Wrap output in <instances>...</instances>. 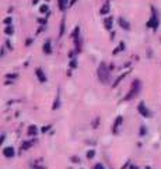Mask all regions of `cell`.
I'll return each mask as SVG.
<instances>
[{
    "label": "cell",
    "mask_w": 161,
    "mask_h": 169,
    "mask_svg": "<svg viewBox=\"0 0 161 169\" xmlns=\"http://www.w3.org/2000/svg\"><path fill=\"white\" fill-rule=\"evenodd\" d=\"M74 3H76V0H70V3H69V4H70V6H73Z\"/></svg>",
    "instance_id": "obj_31"
},
{
    "label": "cell",
    "mask_w": 161,
    "mask_h": 169,
    "mask_svg": "<svg viewBox=\"0 0 161 169\" xmlns=\"http://www.w3.org/2000/svg\"><path fill=\"white\" fill-rule=\"evenodd\" d=\"M38 1H39V0H32V3H34V4H37Z\"/></svg>",
    "instance_id": "obj_32"
},
{
    "label": "cell",
    "mask_w": 161,
    "mask_h": 169,
    "mask_svg": "<svg viewBox=\"0 0 161 169\" xmlns=\"http://www.w3.org/2000/svg\"><path fill=\"white\" fill-rule=\"evenodd\" d=\"M3 154H4V157H7V158H13L14 157V148L13 147H7L3 149Z\"/></svg>",
    "instance_id": "obj_7"
},
{
    "label": "cell",
    "mask_w": 161,
    "mask_h": 169,
    "mask_svg": "<svg viewBox=\"0 0 161 169\" xmlns=\"http://www.w3.org/2000/svg\"><path fill=\"white\" fill-rule=\"evenodd\" d=\"M57 108H59V95L56 96V99H55V104H53V106H52V109H57Z\"/></svg>",
    "instance_id": "obj_17"
},
{
    "label": "cell",
    "mask_w": 161,
    "mask_h": 169,
    "mask_svg": "<svg viewBox=\"0 0 161 169\" xmlns=\"http://www.w3.org/2000/svg\"><path fill=\"white\" fill-rule=\"evenodd\" d=\"M137 109H139V113L141 115V116H144V117H151V112L146 108V105L143 104V102H140L139 106H137Z\"/></svg>",
    "instance_id": "obj_4"
},
{
    "label": "cell",
    "mask_w": 161,
    "mask_h": 169,
    "mask_svg": "<svg viewBox=\"0 0 161 169\" xmlns=\"http://www.w3.org/2000/svg\"><path fill=\"white\" fill-rule=\"evenodd\" d=\"M98 125H99V119H98V117H97L95 120H94V122H93V127H97V126H98Z\"/></svg>",
    "instance_id": "obj_24"
},
{
    "label": "cell",
    "mask_w": 161,
    "mask_h": 169,
    "mask_svg": "<svg viewBox=\"0 0 161 169\" xmlns=\"http://www.w3.org/2000/svg\"><path fill=\"white\" fill-rule=\"evenodd\" d=\"M31 43H32V41H31V39H27V42H25V45H27V46H30Z\"/></svg>",
    "instance_id": "obj_28"
},
{
    "label": "cell",
    "mask_w": 161,
    "mask_h": 169,
    "mask_svg": "<svg viewBox=\"0 0 161 169\" xmlns=\"http://www.w3.org/2000/svg\"><path fill=\"white\" fill-rule=\"evenodd\" d=\"M94 155H95V151H94V149H90V151H88V152H87V158H93V157H94Z\"/></svg>",
    "instance_id": "obj_18"
},
{
    "label": "cell",
    "mask_w": 161,
    "mask_h": 169,
    "mask_svg": "<svg viewBox=\"0 0 161 169\" xmlns=\"http://www.w3.org/2000/svg\"><path fill=\"white\" fill-rule=\"evenodd\" d=\"M146 169H150V168H149V166H147V168H146Z\"/></svg>",
    "instance_id": "obj_34"
},
{
    "label": "cell",
    "mask_w": 161,
    "mask_h": 169,
    "mask_svg": "<svg viewBox=\"0 0 161 169\" xmlns=\"http://www.w3.org/2000/svg\"><path fill=\"white\" fill-rule=\"evenodd\" d=\"M39 11H41V13H48V6H46V4H42V6L39 7Z\"/></svg>",
    "instance_id": "obj_19"
},
{
    "label": "cell",
    "mask_w": 161,
    "mask_h": 169,
    "mask_svg": "<svg viewBox=\"0 0 161 169\" xmlns=\"http://www.w3.org/2000/svg\"><path fill=\"white\" fill-rule=\"evenodd\" d=\"M57 4H59V9L64 11L66 7H67V0H57Z\"/></svg>",
    "instance_id": "obj_12"
},
{
    "label": "cell",
    "mask_w": 161,
    "mask_h": 169,
    "mask_svg": "<svg viewBox=\"0 0 161 169\" xmlns=\"http://www.w3.org/2000/svg\"><path fill=\"white\" fill-rule=\"evenodd\" d=\"M140 134H141V136H144V134H146V127H144V126L140 127Z\"/></svg>",
    "instance_id": "obj_23"
},
{
    "label": "cell",
    "mask_w": 161,
    "mask_h": 169,
    "mask_svg": "<svg viewBox=\"0 0 161 169\" xmlns=\"http://www.w3.org/2000/svg\"><path fill=\"white\" fill-rule=\"evenodd\" d=\"M94 169H104V166H102L101 164H97L95 166H94Z\"/></svg>",
    "instance_id": "obj_26"
},
{
    "label": "cell",
    "mask_w": 161,
    "mask_h": 169,
    "mask_svg": "<svg viewBox=\"0 0 161 169\" xmlns=\"http://www.w3.org/2000/svg\"><path fill=\"white\" fill-rule=\"evenodd\" d=\"M64 34V20H62V22H60V31H59V36H62Z\"/></svg>",
    "instance_id": "obj_15"
},
{
    "label": "cell",
    "mask_w": 161,
    "mask_h": 169,
    "mask_svg": "<svg viewBox=\"0 0 161 169\" xmlns=\"http://www.w3.org/2000/svg\"><path fill=\"white\" fill-rule=\"evenodd\" d=\"M122 120H123V119H122V116H118V117H116V119H115V123H114V127H112V131H114L115 134L118 133V127L120 126V123H122Z\"/></svg>",
    "instance_id": "obj_9"
},
{
    "label": "cell",
    "mask_w": 161,
    "mask_h": 169,
    "mask_svg": "<svg viewBox=\"0 0 161 169\" xmlns=\"http://www.w3.org/2000/svg\"><path fill=\"white\" fill-rule=\"evenodd\" d=\"M146 25L149 28L153 27V30H157V27H158V17H157V13H156L154 7H151V18H150V21H147Z\"/></svg>",
    "instance_id": "obj_3"
},
{
    "label": "cell",
    "mask_w": 161,
    "mask_h": 169,
    "mask_svg": "<svg viewBox=\"0 0 161 169\" xmlns=\"http://www.w3.org/2000/svg\"><path fill=\"white\" fill-rule=\"evenodd\" d=\"M123 46H125V45H123V43H120V46H119V48H116V49L114 50V55H116V53H118L120 49H123Z\"/></svg>",
    "instance_id": "obj_22"
},
{
    "label": "cell",
    "mask_w": 161,
    "mask_h": 169,
    "mask_svg": "<svg viewBox=\"0 0 161 169\" xmlns=\"http://www.w3.org/2000/svg\"><path fill=\"white\" fill-rule=\"evenodd\" d=\"M125 75H126V74H122V75H120V77H119L118 80H116V81H115V83H114V87H116V85L119 84V81H122V80H123V78H125Z\"/></svg>",
    "instance_id": "obj_20"
},
{
    "label": "cell",
    "mask_w": 161,
    "mask_h": 169,
    "mask_svg": "<svg viewBox=\"0 0 161 169\" xmlns=\"http://www.w3.org/2000/svg\"><path fill=\"white\" fill-rule=\"evenodd\" d=\"M31 145H32V141H25V143L21 145V149H22V151H25V149H28Z\"/></svg>",
    "instance_id": "obj_14"
},
{
    "label": "cell",
    "mask_w": 161,
    "mask_h": 169,
    "mask_svg": "<svg viewBox=\"0 0 161 169\" xmlns=\"http://www.w3.org/2000/svg\"><path fill=\"white\" fill-rule=\"evenodd\" d=\"M6 34H7V35H11V34H13V32H14V30H13V27H11V25H7V27H6Z\"/></svg>",
    "instance_id": "obj_16"
},
{
    "label": "cell",
    "mask_w": 161,
    "mask_h": 169,
    "mask_svg": "<svg viewBox=\"0 0 161 169\" xmlns=\"http://www.w3.org/2000/svg\"><path fill=\"white\" fill-rule=\"evenodd\" d=\"M97 75H98V80H99L102 84H107L108 81H109V69H108V66L104 63V62L99 63V66H98Z\"/></svg>",
    "instance_id": "obj_2"
},
{
    "label": "cell",
    "mask_w": 161,
    "mask_h": 169,
    "mask_svg": "<svg viewBox=\"0 0 161 169\" xmlns=\"http://www.w3.org/2000/svg\"><path fill=\"white\" fill-rule=\"evenodd\" d=\"M76 66H77V63H76V60H72V62H70V67L73 69V67H76Z\"/></svg>",
    "instance_id": "obj_25"
},
{
    "label": "cell",
    "mask_w": 161,
    "mask_h": 169,
    "mask_svg": "<svg viewBox=\"0 0 161 169\" xmlns=\"http://www.w3.org/2000/svg\"><path fill=\"white\" fill-rule=\"evenodd\" d=\"M108 11H109V3H105V4H104V6H102V7H101V10H99V14H102V15H105V14H107Z\"/></svg>",
    "instance_id": "obj_11"
},
{
    "label": "cell",
    "mask_w": 161,
    "mask_h": 169,
    "mask_svg": "<svg viewBox=\"0 0 161 169\" xmlns=\"http://www.w3.org/2000/svg\"><path fill=\"white\" fill-rule=\"evenodd\" d=\"M35 73H37V77H38V80L41 81V83H45L46 81V77H45V74H43V71H42V69H37L35 70Z\"/></svg>",
    "instance_id": "obj_8"
},
{
    "label": "cell",
    "mask_w": 161,
    "mask_h": 169,
    "mask_svg": "<svg viewBox=\"0 0 161 169\" xmlns=\"http://www.w3.org/2000/svg\"><path fill=\"white\" fill-rule=\"evenodd\" d=\"M9 78H16V74H7Z\"/></svg>",
    "instance_id": "obj_29"
},
{
    "label": "cell",
    "mask_w": 161,
    "mask_h": 169,
    "mask_svg": "<svg viewBox=\"0 0 161 169\" xmlns=\"http://www.w3.org/2000/svg\"><path fill=\"white\" fill-rule=\"evenodd\" d=\"M42 50H43V53H45V55H51V53H52V45H51V42H49V41H46V42L43 43Z\"/></svg>",
    "instance_id": "obj_6"
},
{
    "label": "cell",
    "mask_w": 161,
    "mask_h": 169,
    "mask_svg": "<svg viewBox=\"0 0 161 169\" xmlns=\"http://www.w3.org/2000/svg\"><path fill=\"white\" fill-rule=\"evenodd\" d=\"M130 169H137L136 166H133V165H130Z\"/></svg>",
    "instance_id": "obj_33"
},
{
    "label": "cell",
    "mask_w": 161,
    "mask_h": 169,
    "mask_svg": "<svg viewBox=\"0 0 161 169\" xmlns=\"http://www.w3.org/2000/svg\"><path fill=\"white\" fill-rule=\"evenodd\" d=\"M112 17H108V18H105L104 20V25H105V28H108V30H111L112 28Z\"/></svg>",
    "instance_id": "obj_10"
},
{
    "label": "cell",
    "mask_w": 161,
    "mask_h": 169,
    "mask_svg": "<svg viewBox=\"0 0 161 169\" xmlns=\"http://www.w3.org/2000/svg\"><path fill=\"white\" fill-rule=\"evenodd\" d=\"M37 133H38V129H37V126H34V125H32V126L28 127V134H30V136H35Z\"/></svg>",
    "instance_id": "obj_13"
},
{
    "label": "cell",
    "mask_w": 161,
    "mask_h": 169,
    "mask_svg": "<svg viewBox=\"0 0 161 169\" xmlns=\"http://www.w3.org/2000/svg\"><path fill=\"white\" fill-rule=\"evenodd\" d=\"M51 129V126H45V127H42V133H45V131H48Z\"/></svg>",
    "instance_id": "obj_27"
},
{
    "label": "cell",
    "mask_w": 161,
    "mask_h": 169,
    "mask_svg": "<svg viewBox=\"0 0 161 169\" xmlns=\"http://www.w3.org/2000/svg\"><path fill=\"white\" fill-rule=\"evenodd\" d=\"M11 20H13V18H11V17H7V18H4V24H7V25H10L11 24Z\"/></svg>",
    "instance_id": "obj_21"
},
{
    "label": "cell",
    "mask_w": 161,
    "mask_h": 169,
    "mask_svg": "<svg viewBox=\"0 0 161 169\" xmlns=\"http://www.w3.org/2000/svg\"><path fill=\"white\" fill-rule=\"evenodd\" d=\"M140 91H141V81H140V80H135V81L132 83V87H130L129 92L126 94V96H125V101L135 99V98L140 94Z\"/></svg>",
    "instance_id": "obj_1"
},
{
    "label": "cell",
    "mask_w": 161,
    "mask_h": 169,
    "mask_svg": "<svg viewBox=\"0 0 161 169\" xmlns=\"http://www.w3.org/2000/svg\"><path fill=\"white\" fill-rule=\"evenodd\" d=\"M118 24H119V27H122L125 31H129V30H130V24H129L125 18H122V17L118 20Z\"/></svg>",
    "instance_id": "obj_5"
},
{
    "label": "cell",
    "mask_w": 161,
    "mask_h": 169,
    "mask_svg": "<svg viewBox=\"0 0 161 169\" xmlns=\"http://www.w3.org/2000/svg\"><path fill=\"white\" fill-rule=\"evenodd\" d=\"M72 161H73V162H80V161H78V158H77V157H73V158H72Z\"/></svg>",
    "instance_id": "obj_30"
}]
</instances>
